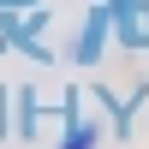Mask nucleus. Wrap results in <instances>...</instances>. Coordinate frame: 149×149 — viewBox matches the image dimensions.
<instances>
[{"instance_id":"1","label":"nucleus","mask_w":149,"mask_h":149,"mask_svg":"<svg viewBox=\"0 0 149 149\" xmlns=\"http://www.w3.org/2000/svg\"><path fill=\"white\" fill-rule=\"evenodd\" d=\"M95 137H102L95 125H72V137H66V149H95Z\"/></svg>"}]
</instances>
